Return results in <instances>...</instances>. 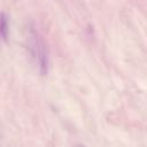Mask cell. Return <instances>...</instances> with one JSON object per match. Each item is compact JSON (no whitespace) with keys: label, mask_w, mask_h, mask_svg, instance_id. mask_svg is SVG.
I'll use <instances>...</instances> for the list:
<instances>
[{"label":"cell","mask_w":147,"mask_h":147,"mask_svg":"<svg viewBox=\"0 0 147 147\" xmlns=\"http://www.w3.org/2000/svg\"><path fill=\"white\" fill-rule=\"evenodd\" d=\"M26 45L30 57L41 75H47L49 69V56L46 44L34 26H29L26 34Z\"/></svg>","instance_id":"cell-1"},{"label":"cell","mask_w":147,"mask_h":147,"mask_svg":"<svg viewBox=\"0 0 147 147\" xmlns=\"http://www.w3.org/2000/svg\"><path fill=\"white\" fill-rule=\"evenodd\" d=\"M8 17L5 11L0 13V38L3 40L8 39L9 34V28H8Z\"/></svg>","instance_id":"cell-2"},{"label":"cell","mask_w":147,"mask_h":147,"mask_svg":"<svg viewBox=\"0 0 147 147\" xmlns=\"http://www.w3.org/2000/svg\"><path fill=\"white\" fill-rule=\"evenodd\" d=\"M77 147H83V146H77Z\"/></svg>","instance_id":"cell-3"}]
</instances>
